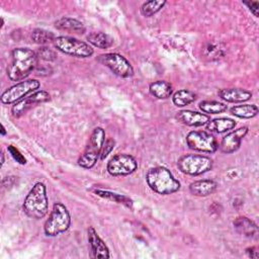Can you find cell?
Instances as JSON below:
<instances>
[{
    "mask_svg": "<svg viewBox=\"0 0 259 259\" xmlns=\"http://www.w3.org/2000/svg\"><path fill=\"white\" fill-rule=\"evenodd\" d=\"M165 4H166V1H162V0L147 1L142 5L141 13L146 17H150L156 14L157 12H159L164 7Z\"/></svg>",
    "mask_w": 259,
    "mask_h": 259,
    "instance_id": "27",
    "label": "cell"
},
{
    "mask_svg": "<svg viewBox=\"0 0 259 259\" xmlns=\"http://www.w3.org/2000/svg\"><path fill=\"white\" fill-rule=\"evenodd\" d=\"M5 134H6V131H5V127H4V125L2 124V125H1V135H2V136H4Z\"/></svg>",
    "mask_w": 259,
    "mask_h": 259,
    "instance_id": "35",
    "label": "cell"
},
{
    "mask_svg": "<svg viewBox=\"0 0 259 259\" xmlns=\"http://www.w3.org/2000/svg\"><path fill=\"white\" fill-rule=\"evenodd\" d=\"M71 225V215L62 202H55L53 209L46 221L44 231L47 236L55 237L66 232Z\"/></svg>",
    "mask_w": 259,
    "mask_h": 259,
    "instance_id": "4",
    "label": "cell"
},
{
    "mask_svg": "<svg viewBox=\"0 0 259 259\" xmlns=\"http://www.w3.org/2000/svg\"><path fill=\"white\" fill-rule=\"evenodd\" d=\"M7 150H8V152L11 154L12 158H13L16 162H18V163L21 164V165H24V164L26 163V160H25V158L23 157V155H22V154L19 152V150L16 149L14 146H12V145L8 146Z\"/></svg>",
    "mask_w": 259,
    "mask_h": 259,
    "instance_id": "32",
    "label": "cell"
},
{
    "mask_svg": "<svg viewBox=\"0 0 259 259\" xmlns=\"http://www.w3.org/2000/svg\"><path fill=\"white\" fill-rule=\"evenodd\" d=\"M138 168L137 160L130 154H117L107 163V172L112 176H125Z\"/></svg>",
    "mask_w": 259,
    "mask_h": 259,
    "instance_id": "11",
    "label": "cell"
},
{
    "mask_svg": "<svg viewBox=\"0 0 259 259\" xmlns=\"http://www.w3.org/2000/svg\"><path fill=\"white\" fill-rule=\"evenodd\" d=\"M39 86H40L39 81H37L35 79H28V80L20 81V82L16 83L15 85L9 87L2 93V95L0 97L1 102L3 104L15 103L18 100L22 99L23 97L27 96L29 93L36 91V89H38Z\"/></svg>",
    "mask_w": 259,
    "mask_h": 259,
    "instance_id": "10",
    "label": "cell"
},
{
    "mask_svg": "<svg viewBox=\"0 0 259 259\" xmlns=\"http://www.w3.org/2000/svg\"><path fill=\"white\" fill-rule=\"evenodd\" d=\"M4 164V153L1 154V166Z\"/></svg>",
    "mask_w": 259,
    "mask_h": 259,
    "instance_id": "36",
    "label": "cell"
},
{
    "mask_svg": "<svg viewBox=\"0 0 259 259\" xmlns=\"http://www.w3.org/2000/svg\"><path fill=\"white\" fill-rule=\"evenodd\" d=\"M231 113L239 118H252L258 114V107L255 104L235 105L230 109Z\"/></svg>",
    "mask_w": 259,
    "mask_h": 259,
    "instance_id": "24",
    "label": "cell"
},
{
    "mask_svg": "<svg viewBox=\"0 0 259 259\" xmlns=\"http://www.w3.org/2000/svg\"><path fill=\"white\" fill-rule=\"evenodd\" d=\"M114 146H115V141L112 138H108L102 146V149H101V152L99 155V159L104 160L110 154V152L113 150Z\"/></svg>",
    "mask_w": 259,
    "mask_h": 259,
    "instance_id": "31",
    "label": "cell"
},
{
    "mask_svg": "<svg viewBox=\"0 0 259 259\" xmlns=\"http://www.w3.org/2000/svg\"><path fill=\"white\" fill-rule=\"evenodd\" d=\"M148 186L156 193L167 195L180 189V182L174 177L169 169L162 166L151 168L146 175Z\"/></svg>",
    "mask_w": 259,
    "mask_h": 259,
    "instance_id": "2",
    "label": "cell"
},
{
    "mask_svg": "<svg viewBox=\"0 0 259 259\" xmlns=\"http://www.w3.org/2000/svg\"><path fill=\"white\" fill-rule=\"evenodd\" d=\"M93 192L102 198H105V199H108L111 201H115L117 203L123 204L124 206H126L128 208H133V200L126 195L118 194L115 192H111L108 190H102V189H94Z\"/></svg>",
    "mask_w": 259,
    "mask_h": 259,
    "instance_id": "22",
    "label": "cell"
},
{
    "mask_svg": "<svg viewBox=\"0 0 259 259\" xmlns=\"http://www.w3.org/2000/svg\"><path fill=\"white\" fill-rule=\"evenodd\" d=\"M105 142V132L102 127H95L89 138L88 145L84 153L78 159V165L85 169H90L95 166Z\"/></svg>",
    "mask_w": 259,
    "mask_h": 259,
    "instance_id": "5",
    "label": "cell"
},
{
    "mask_svg": "<svg viewBox=\"0 0 259 259\" xmlns=\"http://www.w3.org/2000/svg\"><path fill=\"white\" fill-rule=\"evenodd\" d=\"M55 35L53 32L48 31L46 29H41V28H35L32 32H31V39L33 40V42L38 44V45H46L49 44L51 41H54L55 39Z\"/></svg>",
    "mask_w": 259,
    "mask_h": 259,
    "instance_id": "28",
    "label": "cell"
},
{
    "mask_svg": "<svg viewBox=\"0 0 259 259\" xmlns=\"http://www.w3.org/2000/svg\"><path fill=\"white\" fill-rule=\"evenodd\" d=\"M98 62L120 78H130L134 75V68L131 63L117 53L102 54L98 57Z\"/></svg>",
    "mask_w": 259,
    "mask_h": 259,
    "instance_id": "8",
    "label": "cell"
},
{
    "mask_svg": "<svg viewBox=\"0 0 259 259\" xmlns=\"http://www.w3.org/2000/svg\"><path fill=\"white\" fill-rule=\"evenodd\" d=\"M150 93L158 99H167L172 94V85L164 80L155 81L149 86Z\"/></svg>",
    "mask_w": 259,
    "mask_h": 259,
    "instance_id": "21",
    "label": "cell"
},
{
    "mask_svg": "<svg viewBox=\"0 0 259 259\" xmlns=\"http://www.w3.org/2000/svg\"><path fill=\"white\" fill-rule=\"evenodd\" d=\"M196 99V94L190 90L181 89L173 94L172 101L178 107H183L192 103Z\"/></svg>",
    "mask_w": 259,
    "mask_h": 259,
    "instance_id": "25",
    "label": "cell"
},
{
    "mask_svg": "<svg viewBox=\"0 0 259 259\" xmlns=\"http://www.w3.org/2000/svg\"><path fill=\"white\" fill-rule=\"evenodd\" d=\"M248 131L249 130L247 126H241L227 134L221 141V151L226 154H232L236 152L240 148L241 142L243 138L248 134Z\"/></svg>",
    "mask_w": 259,
    "mask_h": 259,
    "instance_id": "13",
    "label": "cell"
},
{
    "mask_svg": "<svg viewBox=\"0 0 259 259\" xmlns=\"http://www.w3.org/2000/svg\"><path fill=\"white\" fill-rule=\"evenodd\" d=\"M177 166L182 173L197 176L208 172L212 168V160L206 156L188 154L182 156L178 160Z\"/></svg>",
    "mask_w": 259,
    "mask_h": 259,
    "instance_id": "7",
    "label": "cell"
},
{
    "mask_svg": "<svg viewBox=\"0 0 259 259\" xmlns=\"http://www.w3.org/2000/svg\"><path fill=\"white\" fill-rule=\"evenodd\" d=\"M11 63L6 71L11 81L24 80L36 67L37 55L28 48H16L11 52Z\"/></svg>",
    "mask_w": 259,
    "mask_h": 259,
    "instance_id": "1",
    "label": "cell"
},
{
    "mask_svg": "<svg viewBox=\"0 0 259 259\" xmlns=\"http://www.w3.org/2000/svg\"><path fill=\"white\" fill-rule=\"evenodd\" d=\"M243 4L246 5L249 10L254 14V16L258 17V11H259V2L258 1H243Z\"/></svg>",
    "mask_w": 259,
    "mask_h": 259,
    "instance_id": "33",
    "label": "cell"
},
{
    "mask_svg": "<svg viewBox=\"0 0 259 259\" xmlns=\"http://www.w3.org/2000/svg\"><path fill=\"white\" fill-rule=\"evenodd\" d=\"M55 26L58 29L61 30H66V31H70V32H75V33H84L86 28L84 26V24L75 19V18H71V17H67V16H63L61 18H59L58 20L55 21Z\"/></svg>",
    "mask_w": 259,
    "mask_h": 259,
    "instance_id": "19",
    "label": "cell"
},
{
    "mask_svg": "<svg viewBox=\"0 0 259 259\" xmlns=\"http://www.w3.org/2000/svg\"><path fill=\"white\" fill-rule=\"evenodd\" d=\"M24 213L31 219H42L49 209L47 187L42 182H36L27 193L22 205Z\"/></svg>",
    "mask_w": 259,
    "mask_h": 259,
    "instance_id": "3",
    "label": "cell"
},
{
    "mask_svg": "<svg viewBox=\"0 0 259 259\" xmlns=\"http://www.w3.org/2000/svg\"><path fill=\"white\" fill-rule=\"evenodd\" d=\"M88 242L91 248V253L93 258H109V249L104 243V241L99 237L97 232L93 227H89L87 230Z\"/></svg>",
    "mask_w": 259,
    "mask_h": 259,
    "instance_id": "14",
    "label": "cell"
},
{
    "mask_svg": "<svg viewBox=\"0 0 259 259\" xmlns=\"http://www.w3.org/2000/svg\"><path fill=\"white\" fill-rule=\"evenodd\" d=\"M176 118L178 121L188 126H202L209 121V116L207 114L189 109L177 112Z\"/></svg>",
    "mask_w": 259,
    "mask_h": 259,
    "instance_id": "15",
    "label": "cell"
},
{
    "mask_svg": "<svg viewBox=\"0 0 259 259\" xmlns=\"http://www.w3.org/2000/svg\"><path fill=\"white\" fill-rule=\"evenodd\" d=\"M87 40L92 46H94L98 49H102V50L108 49L113 44V39L107 33L101 32V31L89 33L87 35Z\"/></svg>",
    "mask_w": 259,
    "mask_h": 259,
    "instance_id": "23",
    "label": "cell"
},
{
    "mask_svg": "<svg viewBox=\"0 0 259 259\" xmlns=\"http://www.w3.org/2000/svg\"><path fill=\"white\" fill-rule=\"evenodd\" d=\"M247 253H248L249 257H251V258H258V256H259L258 255V251H256L255 247L247 249Z\"/></svg>",
    "mask_w": 259,
    "mask_h": 259,
    "instance_id": "34",
    "label": "cell"
},
{
    "mask_svg": "<svg viewBox=\"0 0 259 259\" xmlns=\"http://www.w3.org/2000/svg\"><path fill=\"white\" fill-rule=\"evenodd\" d=\"M36 55H37V58H40L41 60H45V61H54L57 58L56 53L47 47L39 48L37 50Z\"/></svg>",
    "mask_w": 259,
    "mask_h": 259,
    "instance_id": "30",
    "label": "cell"
},
{
    "mask_svg": "<svg viewBox=\"0 0 259 259\" xmlns=\"http://www.w3.org/2000/svg\"><path fill=\"white\" fill-rule=\"evenodd\" d=\"M186 144L189 149L202 153H214L219 149L215 138L204 131L189 132L186 136Z\"/></svg>",
    "mask_w": 259,
    "mask_h": 259,
    "instance_id": "9",
    "label": "cell"
},
{
    "mask_svg": "<svg viewBox=\"0 0 259 259\" xmlns=\"http://www.w3.org/2000/svg\"><path fill=\"white\" fill-rule=\"evenodd\" d=\"M236 126V121L229 117H219L206 123V130L215 134H223Z\"/></svg>",
    "mask_w": 259,
    "mask_h": 259,
    "instance_id": "20",
    "label": "cell"
},
{
    "mask_svg": "<svg viewBox=\"0 0 259 259\" xmlns=\"http://www.w3.org/2000/svg\"><path fill=\"white\" fill-rule=\"evenodd\" d=\"M204 55L210 59H218L222 55V49L217 44L208 42L204 48Z\"/></svg>",
    "mask_w": 259,
    "mask_h": 259,
    "instance_id": "29",
    "label": "cell"
},
{
    "mask_svg": "<svg viewBox=\"0 0 259 259\" xmlns=\"http://www.w3.org/2000/svg\"><path fill=\"white\" fill-rule=\"evenodd\" d=\"M233 224H234L235 230L239 234L248 238H257V235H258L257 225L247 217H238Z\"/></svg>",
    "mask_w": 259,
    "mask_h": 259,
    "instance_id": "17",
    "label": "cell"
},
{
    "mask_svg": "<svg viewBox=\"0 0 259 259\" xmlns=\"http://www.w3.org/2000/svg\"><path fill=\"white\" fill-rule=\"evenodd\" d=\"M50 99H51V95L49 92L45 90H36L14 103V105L11 108L12 115L15 117H18L23 113H25L31 107L35 106L36 104L47 102Z\"/></svg>",
    "mask_w": 259,
    "mask_h": 259,
    "instance_id": "12",
    "label": "cell"
},
{
    "mask_svg": "<svg viewBox=\"0 0 259 259\" xmlns=\"http://www.w3.org/2000/svg\"><path fill=\"white\" fill-rule=\"evenodd\" d=\"M218 94L223 100L232 103L245 102L252 97V92L241 88H224Z\"/></svg>",
    "mask_w": 259,
    "mask_h": 259,
    "instance_id": "16",
    "label": "cell"
},
{
    "mask_svg": "<svg viewBox=\"0 0 259 259\" xmlns=\"http://www.w3.org/2000/svg\"><path fill=\"white\" fill-rule=\"evenodd\" d=\"M198 107L202 112L209 113V114L222 113V112L226 111L228 108L225 103L214 101V100H203V101L199 102Z\"/></svg>",
    "mask_w": 259,
    "mask_h": 259,
    "instance_id": "26",
    "label": "cell"
},
{
    "mask_svg": "<svg viewBox=\"0 0 259 259\" xmlns=\"http://www.w3.org/2000/svg\"><path fill=\"white\" fill-rule=\"evenodd\" d=\"M53 42L58 51L76 58H89L94 53L89 44L72 36H58Z\"/></svg>",
    "mask_w": 259,
    "mask_h": 259,
    "instance_id": "6",
    "label": "cell"
},
{
    "mask_svg": "<svg viewBox=\"0 0 259 259\" xmlns=\"http://www.w3.org/2000/svg\"><path fill=\"white\" fill-rule=\"evenodd\" d=\"M217 183L211 179H202L192 182L189 185V191L196 196H208L217 190Z\"/></svg>",
    "mask_w": 259,
    "mask_h": 259,
    "instance_id": "18",
    "label": "cell"
}]
</instances>
